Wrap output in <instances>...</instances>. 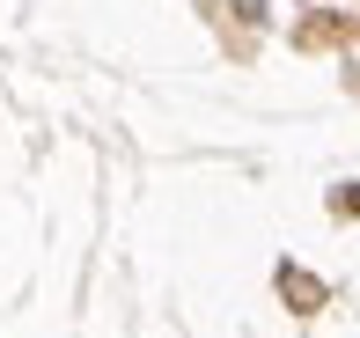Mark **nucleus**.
Masks as SVG:
<instances>
[{
	"label": "nucleus",
	"instance_id": "nucleus-1",
	"mask_svg": "<svg viewBox=\"0 0 360 338\" xmlns=\"http://www.w3.org/2000/svg\"><path fill=\"white\" fill-rule=\"evenodd\" d=\"M272 287H280V301H287L294 316H316V309H331V287H323L309 265H280V280H272Z\"/></svg>",
	"mask_w": 360,
	"mask_h": 338
},
{
	"label": "nucleus",
	"instance_id": "nucleus-2",
	"mask_svg": "<svg viewBox=\"0 0 360 338\" xmlns=\"http://www.w3.org/2000/svg\"><path fill=\"white\" fill-rule=\"evenodd\" d=\"M331 214H338V221H360V184H338V191H331Z\"/></svg>",
	"mask_w": 360,
	"mask_h": 338
}]
</instances>
